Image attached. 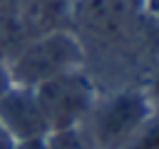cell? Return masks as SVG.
I'll return each instance as SVG.
<instances>
[{"instance_id": "8992f818", "label": "cell", "mask_w": 159, "mask_h": 149, "mask_svg": "<svg viewBox=\"0 0 159 149\" xmlns=\"http://www.w3.org/2000/svg\"><path fill=\"white\" fill-rule=\"evenodd\" d=\"M124 149H159V112Z\"/></svg>"}, {"instance_id": "277c9868", "label": "cell", "mask_w": 159, "mask_h": 149, "mask_svg": "<svg viewBox=\"0 0 159 149\" xmlns=\"http://www.w3.org/2000/svg\"><path fill=\"white\" fill-rule=\"evenodd\" d=\"M0 124L12 139V144L50 134L32 87L12 84L7 92L0 94Z\"/></svg>"}, {"instance_id": "30bf717a", "label": "cell", "mask_w": 159, "mask_h": 149, "mask_svg": "<svg viewBox=\"0 0 159 149\" xmlns=\"http://www.w3.org/2000/svg\"><path fill=\"white\" fill-rule=\"evenodd\" d=\"M17 10V0H0V15L2 12H15Z\"/></svg>"}, {"instance_id": "9c48e42d", "label": "cell", "mask_w": 159, "mask_h": 149, "mask_svg": "<svg viewBox=\"0 0 159 149\" xmlns=\"http://www.w3.org/2000/svg\"><path fill=\"white\" fill-rule=\"evenodd\" d=\"M142 2V7H144V12L149 15V17H154V20H159V0H139Z\"/></svg>"}, {"instance_id": "7a4b0ae2", "label": "cell", "mask_w": 159, "mask_h": 149, "mask_svg": "<svg viewBox=\"0 0 159 149\" xmlns=\"http://www.w3.org/2000/svg\"><path fill=\"white\" fill-rule=\"evenodd\" d=\"M87 50L82 40L70 30H52L25 40L7 60L12 82L20 87H37L60 74L84 70Z\"/></svg>"}, {"instance_id": "52a82bcc", "label": "cell", "mask_w": 159, "mask_h": 149, "mask_svg": "<svg viewBox=\"0 0 159 149\" xmlns=\"http://www.w3.org/2000/svg\"><path fill=\"white\" fill-rule=\"evenodd\" d=\"M12 149H50L47 147V137H37V139H25V142H15Z\"/></svg>"}, {"instance_id": "ba28073f", "label": "cell", "mask_w": 159, "mask_h": 149, "mask_svg": "<svg viewBox=\"0 0 159 149\" xmlns=\"http://www.w3.org/2000/svg\"><path fill=\"white\" fill-rule=\"evenodd\" d=\"M12 84H15V82H12V74H10V67H7V62L0 57V94L7 92Z\"/></svg>"}, {"instance_id": "5b68a950", "label": "cell", "mask_w": 159, "mask_h": 149, "mask_svg": "<svg viewBox=\"0 0 159 149\" xmlns=\"http://www.w3.org/2000/svg\"><path fill=\"white\" fill-rule=\"evenodd\" d=\"M47 147L50 149H94L82 124L72 129H62V132H50Z\"/></svg>"}, {"instance_id": "6da1fadb", "label": "cell", "mask_w": 159, "mask_h": 149, "mask_svg": "<svg viewBox=\"0 0 159 149\" xmlns=\"http://www.w3.org/2000/svg\"><path fill=\"white\" fill-rule=\"evenodd\" d=\"M157 114L142 87L99 92L82 122L94 149H124Z\"/></svg>"}, {"instance_id": "3957f363", "label": "cell", "mask_w": 159, "mask_h": 149, "mask_svg": "<svg viewBox=\"0 0 159 149\" xmlns=\"http://www.w3.org/2000/svg\"><path fill=\"white\" fill-rule=\"evenodd\" d=\"M32 89H35V97L40 102V109L45 114L50 132L80 127L87 119V114L99 94V89L94 87L87 70H75V72L60 74Z\"/></svg>"}]
</instances>
